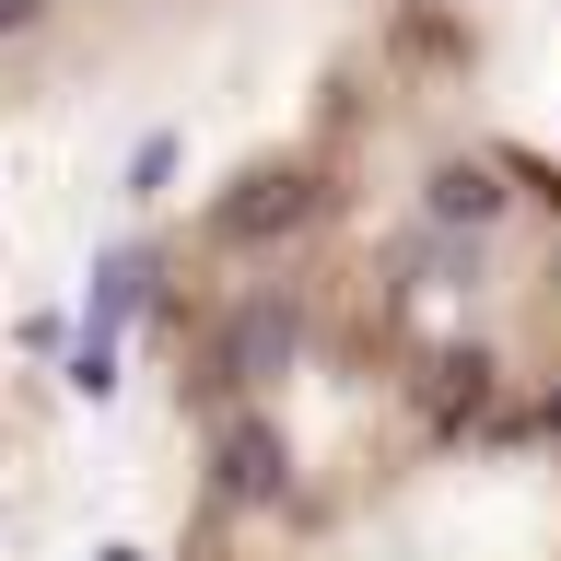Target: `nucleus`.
<instances>
[{"label": "nucleus", "mask_w": 561, "mask_h": 561, "mask_svg": "<svg viewBox=\"0 0 561 561\" xmlns=\"http://www.w3.org/2000/svg\"><path fill=\"white\" fill-rule=\"evenodd\" d=\"M164 561H561V140L456 0H363L140 245Z\"/></svg>", "instance_id": "1"}, {"label": "nucleus", "mask_w": 561, "mask_h": 561, "mask_svg": "<svg viewBox=\"0 0 561 561\" xmlns=\"http://www.w3.org/2000/svg\"><path fill=\"white\" fill-rule=\"evenodd\" d=\"M257 0H0V105H59L175 59Z\"/></svg>", "instance_id": "2"}]
</instances>
